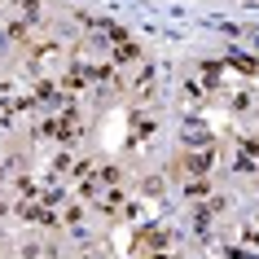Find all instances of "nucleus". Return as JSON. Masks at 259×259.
Here are the masks:
<instances>
[{
  "label": "nucleus",
  "mask_w": 259,
  "mask_h": 259,
  "mask_svg": "<svg viewBox=\"0 0 259 259\" xmlns=\"http://www.w3.org/2000/svg\"><path fill=\"white\" fill-rule=\"evenodd\" d=\"M229 66H233V70H246V75H250V70H255V57H246V53H233V57H229Z\"/></svg>",
  "instance_id": "f257e3e1"
},
{
  "label": "nucleus",
  "mask_w": 259,
  "mask_h": 259,
  "mask_svg": "<svg viewBox=\"0 0 259 259\" xmlns=\"http://www.w3.org/2000/svg\"><path fill=\"white\" fill-rule=\"evenodd\" d=\"M137 88H141V93H150V88H154V70H150V66L137 75Z\"/></svg>",
  "instance_id": "f03ea898"
}]
</instances>
